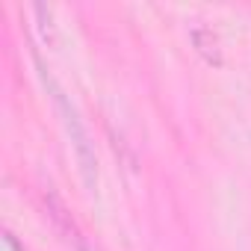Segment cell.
Instances as JSON below:
<instances>
[{"label": "cell", "instance_id": "6da1fadb", "mask_svg": "<svg viewBox=\"0 0 251 251\" xmlns=\"http://www.w3.org/2000/svg\"><path fill=\"white\" fill-rule=\"evenodd\" d=\"M42 204H45V213H48L50 225L56 227V233H59L68 245H74L77 251H89V242H86V236H83L80 225L74 222L71 210L65 207V201H62L53 189H45V192H42Z\"/></svg>", "mask_w": 251, "mask_h": 251}, {"label": "cell", "instance_id": "7a4b0ae2", "mask_svg": "<svg viewBox=\"0 0 251 251\" xmlns=\"http://www.w3.org/2000/svg\"><path fill=\"white\" fill-rule=\"evenodd\" d=\"M50 86H53V83H50ZM53 95H56V103H59L62 112H65L68 130L74 133V145H77V157H80V166H83V172H86V180L95 183V157H92V151H89V136H86V130H83L80 118L74 115V109H68V103H65V98H62V92H59L56 86H53Z\"/></svg>", "mask_w": 251, "mask_h": 251}, {"label": "cell", "instance_id": "3957f363", "mask_svg": "<svg viewBox=\"0 0 251 251\" xmlns=\"http://www.w3.org/2000/svg\"><path fill=\"white\" fill-rule=\"evenodd\" d=\"M192 42H195L198 53H201L210 65H222V42H219V36H216L210 27H198V30L192 33Z\"/></svg>", "mask_w": 251, "mask_h": 251}, {"label": "cell", "instance_id": "277c9868", "mask_svg": "<svg viewBox=\"0 0 251 251\" xmlns=\"http://www.w3.org/2000/svg\"><path fill=\"white\" fill-rule=\"evenodd\" d=\"M36 15L42 18V36H45V42H53V24H50V6H45V3H39L36 6Z\"/></svg>", "mask_w": 251, "mask_h": 251}]
</instances>
